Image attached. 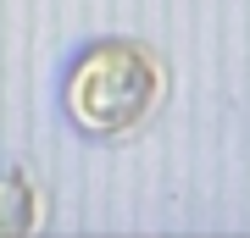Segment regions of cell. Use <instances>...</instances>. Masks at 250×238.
Wrapping results in <instances>:
<instances>
[{
    "mask_svg": "<svg viewBox=\"0 0 250 238\" xmlns=\"http://www.w3.org/2000/svg\"><path fill=\"white\" fill-rule=\"evenodd\" d=\"M161 94V72L139 44H95L67 72V111L83 133H128Z\"/></svg>",
    "mask_w": 250,
    "mask_h": 238,
    "instance_id": "cell-1",
    "label": "cell"
}]
</instances>
